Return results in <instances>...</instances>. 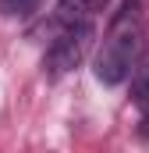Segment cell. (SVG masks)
I'll use <instances>...</instances> for the list:
<instances>
[{
    "instance_id": "6da1fadb",
    "label": "cell",
    "mask_w": 149,
    "mask_h": 153,
    "mask_svg": "<svg viewBox=\"0 0 149 153\" xmlns=\"http://www.w3.org/2000/svg\"><path fill=\"white\" fill-rule=\"evenodd\" d=\"M139 57H142V18H139V4L128 0L103 39V50L96 57V78L103 85H124Z\"/></svg>"
},
{
    "instance_id": "7a4b0ae2",
    "label": "cell",
    "mask_w": 149,
    "mask_h": 153,
    "mask_svg": "<svg viewBox=\"0 0 149 153\" xmlns=\"http://www.w3.org/2000/svg\"><path fill=\"white\" fill-rule=\"evenodd\" d=\"M96 36V29H92V22H78V25H64V32L50 43V50H46V75L57 78V75H68L71 68L82 64V57H85V50H89V43Z\"/></svg>"
},
{
    "instance_id": "3957f363",
    "label": "cell",
    "mask_w": 149,
    "mask_h": 153,
    "mask_svg": "<svg viewBox=\"0 0 149 153\" xmlns=\"http://www.w3.org/2000/svg\"><path fill=\"white\" fill-rule=\"evenodd\" d=\"M107 0H60L57 4V18L60 25H78V22H92L103 11Z\"/></svg>"
},
{
    "instance_id": "277c9868",
    "label": "cell",
    "mask_w": 149,
    "mask_h": 153,
    "mask_svg": "<svg viewBox=\"0 0 149 153\" xmlns=\"http://www.w3.org/2000/svg\"><path fill=\"white\" fill-rule=\"evenodd\" d=\"M131 89H135V103L149 114V50L146 57H139V64L131 71Z\"/></svg>"
},
{
    "instance_id": "5b68a950",
    "label": "cell",
    "mask_w": 149,
    "mask_h": 153,
    "mask_svg": "<svg viewBox=\"0 0 149 153\" xmlns=\"http://www.w3.org/2000/svg\"><path fill=\"white\" fill-rule=\"evenodd\" d=\"M32 4H36V0H0V11H4V14H25Z\"/></svg>"
}]
</instances>
